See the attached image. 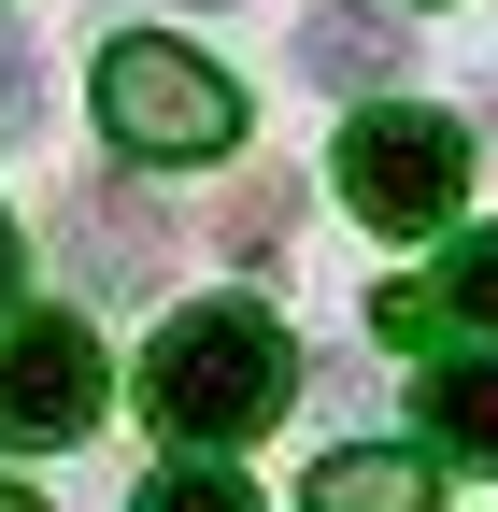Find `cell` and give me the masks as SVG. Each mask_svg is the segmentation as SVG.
I'll return each instance as SVG.
<instances>
[{
	"label": "cell",
	"instance_id": "4fadbf2b",
	"mask_svg": "<svg viewBox=\"0 0 498 512\" xmlns=\"http://www.w3.org/2000/svg\"><path fill=\"white\" fill-rule=\"evenodd\" d=\"M0 512H43V498H29V484H0Z\"/></svg>",
	"mask_w": 498,
	"mask_h": 512
},
{
	"label": "cell",
	"instance_id": "7a4b0ae2",
	"mask_svg": "<svg viewBox=\"0 0 498 512\" xmlns=\"http://www.w3.org/2000/svg\"><path fill=\"white\" fill-rule=\"evenodd\" d=\"M100 128L157 171H200V157L242 143V86L214 57H185L171 29H129V43H100Z\"/></svg>",
	"mask_w": 498,
	"mask_h": 512
},
{
	"label": "cell",
	"instance_id": "8fae6325",
	"mask_svg": "<svg viewBox=\"0 0 498 512\" xmlns=\"http://www.w3.org/2000/svg\"><path fill=\"white\" fill-rule=\"evenodd\" d=\"M43 114V57H29V29L0 15V143H15V128Z\"/></svg>",
	"mask_w": 498,
	"mask_h": 512
},
{
	"label": "cell",
	"instance_id": "5b68a950",
	"mask_svg": "<svg viewBox=\"0 0 498 512\" xmlns=\"http://www.w3.org/2000/svg\"><path fill=\"white\" fill-rule=\"evenodd\" d=\"M370 328H385L399 356H442L456 328L498 342V228H470V242L442 256V285H385V299H370Z\"/></svg>",
	"mask_w": 498,
	"mask_h": 512
},
{
	"label": "cell",
	"instance_id": "6da1fadb",
	"mask_svg": "<svg viewBox=\"0 0 498 512\" xmlns=\"http://www.w3.org/2000/svg\"><path fill=\"white\" fill-rule=\"evenodd\" d=\"M285 384H299V356H285V328L257 299H185L171 328H157V356H143V413H157V441H257L271 413H285Z\"/></svg>",
	"mask_w": 498,
	"mask_h": 512
},
{
	"label": "cell",
	"instance_id": "52a82bcc",
	"mask_svg": "<svg viewBox=\"0 0 498 512\" xmlns=\"http://www.w3.org/2000/svg\"><path fill=\"white\" fill-rule=\"evenodd\" d=\"M427 456H399V441H356V456H328L314 484H299V512H427Z\"/></svg>",
	"mask_w": 498,
	"mask_h": 512
},
{
	"label": "cell",
	"instance_id": "9c48e42d",
	"mask_svg": "<svg viewBox=\"0 0 498 512\" xmlns=\"http://www.w3.org/2000/svg\"><path fill=\"white\" fill-rule=\"evenodd\" d=\"M72 214H86L72 242H86V271H100V285H143V271H157V214L129 200V185H86Z\"/></svg>",
	"mask_w": 498,
	"mask_h": 512
},
{
	"label": "cell",
	"instance_id": "30bf717a",
	"mask_svg": "<svg viewBox=\"0 0 498 512\" xmlns=\"http://www.w3.org/2000/svg\"><path fill=\"white\" fill-rule=\"evenodd\" d=\"M129 512H257V484H242L228 456H171V470H157Z\"/></svg>",
	"mask_w": 498,
	"mask_h": 512
},
{
	"label": "cell",
	"instance_id": "277c9868",
	"mask_svg": "<svg viewBox=\"0 0 498 512\" xmlns=\"http://www.w3.org/2000/svg\"><path fill=\"white\" fill-rule=\"evenodd\" d=\"M114 399V370H100V328H72V313H29V328H0V441H86Z\"/></svg>",
	"mask_w": 498,
	"mask_h": 512
},
{
	"label": "cell",
	"instance_id": "ba28073f",
	"mask_svg": "<svg viewBox=\"0 0 498 512\" xmlns=\"http://www.w3.org/2000/svg\"><path fill=\"white\" fill-rule=\"evenodd\" d=\"M299 72H314V86H385V72H399V15H370V0H328L314 29H299Z\"/></svg>",
	"mask_w": 498,
	"mask_h": 512
},
{
	"label": "cell",
	"instance_id": "3957f363",
	"mask_svg": "<svg viewBox=\"0 0 498 512\" xmlns=\"http://www.w3.org/2000/svg\"><path fill=\"white\" fill-rule=\"evenodd\" d=\"M342 200L385 228V242H427V228H456V200H470V143H456L442 114L385 100V114L342 128Z\"/></svg>",
	"mask_w": 498,
	"mask_h": 512
},
{
	"label": "cell",
	"instance_id": "7c38bea8",
	"mask_svg": "<svg viewBox=\"0 0 498 512\" xmlns=\"http://www.w3.org/2000/svg\"><path fill=\"white\" fill-rule=\"evenodd\" d=\"M0 299H15V214H0Z\"/></svg>",
	"mask_w": 498,
	"mask_h": 512
},
{
	"label": "cell",
	"instance_id": "5bb4252c",
	"mask_svg": "<svg viewBox=\"0 0 498 512\" xmlns=\"http://www.w3.org/2000/svg\"><path fill=\"white\" fill-rule=\"evenodd\" d=\"M185 15H214V0H185Z\"/></svg>",
	"mask_w": 498,
	"mask_h": 512
},
{
	"label": "cell",
	"instance_id": "9a60e30c",
	"mask_svg": "<svg viewBox=\"0 0 498 512\" xmlns=\"http://www.w3.org/2000/svg\"><path fill=\"white\" fill-rule=\"evenodd\" d=\"M484 114H498V86H484Z\"/></svg>",
	"mask_w": 498,
	"mask_h": 512
},
{
	"label": "cell",
	"instance_id": "8992f818",
	"mask_svg": "<svg viewBox=\"0 0 498 512\" xmlns=\"http://www.w3.org/2000/svg\"><path fill=\"white\" fill-rule=\"evenodd\" d=\"M413 413H427V441H442V456H484V470H498V342H484V356H456V342H442Z\"/></svg>",
	"mask_w": 498,
	"mask_h": 512
}]
</instances>
